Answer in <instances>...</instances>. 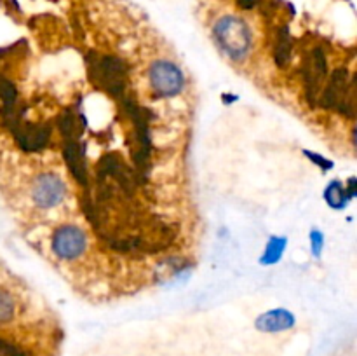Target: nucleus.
I'll return each mask as SVG.
<instances>
[{
    "mask_svg": "<svg viewBox=\"0 0 357 356\" xmlns=\"http://www.w3.org/2000/svg\"><path fill=\"white\" fill-rule=\"evenodd\" d=\"M87 68L94 84L103 87L112 96H124L128 82V66L121 58L115 56H87Z\"/></svg>",
    "mask_w": 357,
    "mask_h": 356,
    "instance_id": "obj_1",
    "label": "nucleus"
},
{
    "mask_svg": "<svg viewBox=\"0 0 357 356\" xmlns=\"http://www.w3.org/2000/svg\"><path fill=\"white\" fill-rule=\"evenodd\" d=\"M321 105L324 108H333L347 117L356 115V91L354 82H349V73L345 68H337L331 73L330 84L321 94Z\"/></svg>",
    "mask_w": 357,
    "mask_h": 356,
    "instance_id": "obj_2",
    "label": "nucleus"
},
{
    "mask_svg": "<svg viewBox=\"0 0 357 356\" xmlns=\"http://www.w3.org/2000/svg\"><path fill=\"white\" fill-rule=\"evenodd\" d=\"M215 38L229 58L243 59L251 45L248 27L237 17H223L215 27Z\"/></svg>",
    "mask_w": 357,
    "mask_h": 356,
    "instance_id": "obj_3",
    "label": "nucleus"
},
{
    "mask_svg": "<svg viewBox=\"0 0 357 356\" xmlns=\"http://www.w3.org/2000/svg\"><path fill=\"white\" fill-rule=\"evenodd\" d=\"M149 80L153 93L159 96H176L185 86L183 73L171 61L153 63L149 70Z\"/></svg>",
    "mask_w": 357,
    "mask_h": 356,
    "instance_id": "obj_4",
    "label": "nucleus"
},
{
    "mask_svg": "<svg viewBox=\"0 0 357 356\" xmlns=\"http://www.w3.org/2000/svg\"><path fill=\"white\" fill-rule=\"evenodd\" d=\"M328 73V63L326 56H324L323 49L314 47L309 51L303 59V79H305V91L307 100L310 105L317 103V94H319V87L323 84L324 77Z\"/></svg>",
    "mask_w": 357,
    "mask_h": 356,
    "instance_id": "obj_5",
    "label": "nucleus"
},
{
    "mask_svg": "<svg viewBox=\"0 0 357 356\" xmlns=\"http://www.w3.org/2000/svg\"><path fill=\"white\" fill-rule=\"evenodd\" d=\"M86 234L75 225H63L52 236V251L63 260H73L86 250Z\"/></svg>",
    "mask_w": 357,
    "mask_h": 356,
    "instance_id": "obj_6",
    "label": "nucleus"
},
{
    "mask_svg": "<svg viewBox=\"0 0 357 356\" xmlns=\"http://www.w3.org/2000/svg\"><path fill=\"white\" fill-rule=\"evenodd\" d=\"M31 198L40 208H52L65 198V185L54 175H42L31 187Z\"/></svg>",
    "mask_w": 357,
    "mask_h": 356,
    "instance_id": "obj_7",
    "label": "nucleus"
},
{
    "mask_svg": "<svg viewBox=\"0 0 357 356\" xmlns=\"http://www.w3.org/2000/svg\"><path fill=\"white\" fill-rule=\"evenodd\" d=\"M13 133L21 149L26 150V152H35V150H40L47 145L49 136H51V128L47 124L21 122Z\"/></svg>",
    "mask_w": 357,
    "mask_h": 356,
    "instance_id": "obj_8",
    "label": "nucleus"
},
{
    "mask_svg": "<svg viewBox=\"0 0 357 356\" xmlns=\"http://www.w3.org/2000/svg\"><path fill=\"white\" fill-rule=\"evenodd\" d=\"M63 157H65L66 164H68L70 171L77 181L82 185H87V170H86V161H84L82 147L79 145L77 140H66L65 147H63Z\"/></svg>",
    "mask_w": 357,
    "mask_h": 356,
    "instance_id": "obj_9",
    "label": "nucleus"
},
{
    "mask_svg": "<svg viewBox=\"0 0 357 356\" xmlns=\"http://www.w3.org/2000/svg\"><path fill=\"white\" fill-rule=\"evenodd\" d=\"M293 325H295V316L284 309L268 311L257 320V327L261 332H281L291 328Z\"/></svg>",
    "mask_w": 357,
    "mask_h": 356,
    "instance_id": "obj_10",
    "label": "nucleus"
},
{
    "mask_svg": "<svg viewBox=\"0 0 357 356\" xmlns=\"http://www.w3.org/2000/svg\"><path fill=\"white\" fill-rule=\"evenodd\" d=\"M291 56V35H289L288 27H282L278 34V42H275L274 59L279 66H284Z\"/></svg>",
    "mask_w": 357,
    "mask_h": 356,
    "instance_id": "obj_11",
    "label": "nucleus"
},
{
    "mask_svg": "<svg viewBox=\"0 0 357 356\" xmlns=\"http://www.w3.org/2000/svg\"><path fill=\"white\" fill-rule=\"evenodd\" d=\"M58 128L66 140H75L77 133H79V124H77L75 114L72 110L63 112L58 117Z\"/></svg>",
    "mask_w": 357,
    "mask_h": 356,
    "instance_id": "obj_12",
    "label": "nucleus"
},
{
    "mask_svg": "<svg viewBox=\"0 0 357 356\" xmlns=\"http://www.w3.org/2000/svg\"><path fill=\"white\" fill-rule=\"evenodd\" d=\"M324 198L330 202V206H333L335 209H340L344 208L345 202H347V191H345V187L340 181H333V184H330V187L326 188Z\"/></svg>",
    "mask_w": 357,
    "mask_h": 356,
    "instance_id": "obj_13",
    "label": "nucleus"
},
{
    "mask_svg": "<svg viewBox=\"0 0 357 356\" xmlns=\"http://www.w3.org/2000/svg\"><path fill=\"white\" fill-rule=\"evenodd\" d=\"M284 237H272V239L268 241L264 257H261V264H275V262L282 257V253H284Z\"/></svg>",
    "mask_w": 357,
    "mask_h": 356,
    "instance_id": "obj_14",
    "label": "nucleus"
},
{
    "mask_svg": "<svg viewBox=\"0 0 357 356\" xmlns=\"http://www.w3.org/2000/svg\"><path fill=\"white\" fill-rule=\"evenodd\" d=\"M0 100L3 101V107H14L17 100L16 87L3 75H0Z\"/></svg>",
    "mask_w": 357,
    "mask_h": 356,
    "instance_id": "obj_15",
    "label": "nucleus"
},
{
    "mask_svg": "<svg viewBox=\"0 0 357 356\" xmlns=\"http://www.w3.org/2000/svg\"><path fill=\"white\" fill-rule=\"evenodd\" d=\"M14 316V302L9 293L0 290V323H6Z\"/></svg>",
    "mask_w": 357,
    "mask_h": 356,
    "instance_id": "obj_16",
    "label": "nucleus"
},
{
    "mask_svg": "<svg viewBox=\"0 0 357 356\" xmlns=\"http://www.w3.org/2000/svg\"><path fill=\"white\" fill-rule=\"evenodd\" d=\"M310 243H312V251L316 257H319L321 250H323V244H324V237L319 230H312L310 234Z\"/></svg>",
    "mask_w": 357,
    "mask_h": 356,
    "instance_id": "obj_17",
    "label": "nucleus"
},
{
    "mask_svg": "<svg viewBox=\"0 0 357 356\" xmlns=\"http://www.w3.org/2000/svg\"><path fill=\"white\" fill-rule=\"evenodd\" d=\"M305 154H307V156H309L312 161H317V163H321V166H323L324 170H330V168L333 166V164H331V161L323 159V157H321V156H314V154H310V152H305Z\"/></svg>",
    "mask_w": 357,
    "mask_h": 356,
    "instance_id": "obj_18",
    "label": "nucleus"
},
{
    "mask_svg": "<svg viewBox=\"0 0 357 356\" xmlns=\"http://www.w3.org/2000/svg\"><path fill=\"white\" fill-rule=\"evenodd\" d=\"M14 356H26V355H24V353H23V351H21V349H20V351H17V353H16V355H14Z\"/></svg>",
    "mask_w": 357,
    "mask_h": 356,
    "instance_id": "obj_19",
    "label": "nucleus"
}]
</instances>
